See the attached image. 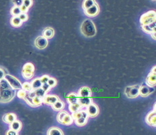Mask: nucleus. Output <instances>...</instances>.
Returning <instances> with one entry per match:
<instances>
[{
    "label": "nucleus",
    "mask_w": 156,
    "mask_h": 135,
    "mask_svg": "<svg viewBox=\"0 0 156 135\" xmlns=\"http://www.w3.org/2000/svg\"><path fill=\"white\" fill-rule=\"evenodd\" d=\"M15 90L9 85L5 78L0 80V102L7 103L12 101L15 96Z\"/></svg>",
    "instance_id": "obj_1"
},
{
    "label": "nucleus",
    "mask_w": 156,
    "mask_h": 135,
    "mask_svg": "<svg viewBox=\"0 0 156 135\" xmlns=\"http://www.w3.org/2000/svg\"><path fill=\"white\" fill-rule=\"evenodd\" d=\"M35 46L37 48L40 50H43L45 49V48L48 46V40L47 38L44 37L43 36L38 37L36 40L34 41Z\"/></svg>",
    "instance_id": "obj_12"
},
{
    "label": "nucleus",
    "mask_w": 156,
    "mask_h": 135,
    "mask_svg": "<svg viewBox=\"0 0 156 135\" xmlns=\"http://www.w3.org/2000/svg\"><path fill=\"white\" fill-rule=\"evenodd\" d=\"M41 88H42L44 90V91H45L46 93H47L48 92H49V91H50V90H51V88H51L50 86L48 85V84L47 82H46V83H43L42 85V87H41Z\"/></svg>",
    "instance_id": "obj_37"
},
{
    "label": "nucleus",
    "mask_w": 156,
    "mask_h": 135,
    "mask_svg": "<svg viewBox=\"0 0 156 135\" xmlns=\"http://www.w3.org/2000/svg\"><path fill=\"white\" fill-rule=\"evenodd\" d=\"M65 107V104L63 101L60 100L59 99L58 101H56L55 104L52 105V108L55 111H60L64 110Z\"/></svg>",
    "instance_id": "obj_20"
},
{
    "label": "nucleus",
    "mask_w": 156,
    "mask_h": 135,
    "mask_svg": "<svg viewBox=\"0 0 156 135\" xmlns=\"http://www.w3.org/2000/svg\"><path fill=\"white\" fill-rule=\"evenodd\" d=\"M149 34L151 35V38H153V39H154V40H155V39H156V30L153 31L151 33H150Z\"/></svg>",
    "instance_id": "obj_43"
},
{
    "label": "nucleus",
    "mask_w": 156,
    "mask_h": 135,
    "mask_svg": "<svg viewBox=\"0 0 156 135\" xmlns=\"http://www.w3.org/2000/svg\"><path fill=\"white\" fill-rule=\"evenodd\" d=\"M77 94L78 97H92V91L87 86H83L78 90Z\"/></svg>",
    "instance_id": "obj_14"
},
{
    "label": "nucleus",
    "mask_w": 156,
    "mask_h": 135,
    "mask_svg": "<svg viewBox=\"0 0 156 135\" xmlns=\"http://www.w3.org/2000/svg\"><path fill=\"white\" fill-rule=\"evenodd\" d=\"M5 75V72L4 70V69H2V68H0V80L4 79Z\"/></svg>",
    "instance_id": "obj_40"
},
{
    "label": "nucleus",
    "mask_w": 156,
    "mask_h": 135,
    "mask_svg": "<svg viewBox=\"0 0 156 135\" xmlns=\"http://www.w3.org/2000/svg\"><path fill=\"white\" fill-rule=\"evenodd\" d=\"M17 119V117L14 113H8L5 114L4 117H3V120L5 122V123L11 124L12 122H14Z\"/></svg>",
    "instance_id": "obj_17"
},
{
    "label": "nucleus",
    "mask_w": 156,
    "mask_h": 135,
    "mask_svg": "<svg viewBox=\"0 0 156 135\" xmlns=\"http://www.w3.org/2000/svg\"><path fill=\"white\" fill-rule=\"evenodd\" d=\"M82 108V105L78 102H76V103L70 104L69 107H68L69 110H70V112H72V113H73V112H75L78 111V110H80Z\"/></svg>",
    "instance_id": "obj_24"
},
{
    "label": "nucleus",
    "mask_w": 156,
    "mask_h": 135,
    "mask_svg": "<svg viewBox=\"0 0 156 135\" xmlns=\"http://www.w3.org/2000/svg\"><path fill=\"white\" fill-rule=\"evenodd\" d=\"M34 72L35 67L34 64L30 62H28L25 64L24 65L23 68H22V74L25 79L30 80L34 76Z\"/></svg>",
    "instance_id": "obj_5"
},
{
    "label": "nucleus",
    "mask_w": 156,
    "mask_h": 135,
    "mask_svg": "<svg viewBox=\"0 0 156 135\" xmlns=\"http://www.w3.org/2000/svg\"><path fill=\"white\" fill-rule=\"evenodd\" d=\"M155 89L154 87H151L147 84H143L139 86V95L141 96L142 97H147L149 95L152 94L154 92Z\"/></svg>",
    "instance_id": "obj_10"
},
{
    "label": "nucleus",
    "mask_w": 156,
    "mask_h": 135,
    "mask_svg": "<svg viewBox=\"0 0 156 135\" xmlns=\"http://www.w3.org/2000/svg\"><path fill=\"white\" fill-rule=\"evenodd\" d=\"M47 83L48 84V85L50 86L51 88H54V87H55L56 85L57 84V80L55 78H50H50L48 80Z\"/></svg>",
    "instance_id": "obj_34"
},
{
    "label": "nucleus",
    "mask_w": 156,
    "mask_h": 135,
    "mask_svg": "<svg viewBox=\"0 0 156 135\" xmlns=\"http://www.w3.org/2000/svg\"><path fill=\"white\" fill-rule=\"evenodd\" d=\"M48 135H63L64 133L58 127H51L47 132Z\"/></svg>",
    "instance_id": "obj_23"
},
{
    "label": "nucleus",
    "mask_w": 156,
    "mask_h": 135,
    "mask_svg": "<svg viewBox=\"0 0 156 135\" xmlns=\"http://www.w3.org/2000/svg\"><path fill=\"white\" fill-rule=\"evenodd\" d=\"M146 84L151 87H154L156 84V68L154 66L151 69L146 78Z\"/></svg>",
    "instance_id": "obj_9"
},
{
    "label": "nucleus",
    "mask_w": 156,
    "mask_h": 135,
    "mask_svg": "<svg viewBox=\"0 0 156 135\" xmlns=\"http://www.w3.org/2000/svg\"><path fill=\"white\" fill-rule=\"evenodd\" d=\"M22 88L25 91H26L27 92H29L30 91H32V88L31 83L30 82H24V84H22Z\"/></svg>",
    "instance_id": "obj_31"
},
{
    "label": "nucleus",
    "mask_w": 156,
    "mask_h": 135,
    "mask_svg": "<svg viewBox=\"0 0 156 135\" xmlns=\"http://www.w3.org/2000/svg\"><path fill=\"white\" fill-rule=\"evenodd\" d=\"M87 120H88V119H87V118H85L83 117H81V118H78V119L75 120V124L77 125V126H78V127H83V126H85V125L87 124Z\"/></svg>",
    "instance_id": "obj_28"
},
{
    "label": "nucleus",
    "mask_w": 156,
    "mask_h": 135,
    "mask_svg": "<svg viewBox=\"0 0 156 135\" xmlns=\"http://www.w3.org/2000/svg\"><path fill=\"white\" fill-rule=\"evenodd\" d=\"M32 103H33L34 107H39V106H41L43 103L42 98H40V97H39V96H35L34 97L32 98Z\"/></svg>",
    "instance_id": "obj_26"
},
{
    "label": "nucleus",
    "mask_w": 156,
    "mask_h": 135,
    "mask_svg": "<svg viewBox=\"0 0 156 135\" xmlns=\"http://www.w3.org/2000/svg\"><path fill=\"white\" fill-rule=\"evenodd\" d=\"M27 92L25 91L24 90H23L22 88L18 90V92H17V96L20 99H24V98L25 97V96L27 95Z\"/></svg>",
    "instance_id": "obj_33"
},
{
    "label": "nucleus",
    "mask_w": 156,
    "mask_h": 135,
    "mask_svg": "<svg viewBox=\"0 0 156 135\" xmlns=\"http://www.w3.org/2000/svg\"><path fill=\"white\" fill-rule=\"evenodd\" d=\"M4 78L7 80L9 84L15 90H20L22 88V84L20 82V80L15 77L13 76L10 74H5Z\"/></svg>",
    "instance_id": "obj_7"
},
{
    "label": "nucleus",
    "mask_w": 156,
    "mask_h": 135,
    "mask_svg": "<svg viewBox=\"0 0 156 135\" xmlns=\"http://www.w3.org/2000/svg\"><path fill=\"white\" fill-rule=\"evenodd\" d=\"M99 12H100L99 6H98V5L97 4V3H95L93 5L91 6V7L87 9H85L84 10L85 14L87 16H88V17H90V18H93V17H95V16H97L98 14H99Z\"/></svg>",
    "instance_id": "obj_8"
},
{
    "label": "nucleus",
    "mask_w": 156,
    "mask_h": 135,
    "mask_svg": "<svg viewBox=\"0 0 156 135\" xmlns=\"http://www.w3.org/2000/svg\"><path fill=\"white\" fill-rule=\"evenodd\" d=\"M12 1L14 2L15 5L20 6L22 4V0H12Z\"/></svg>",
    "instance_id": "obj_42"
},
{
    "label": "nucleus",
    "mask_w": 156,
    "mask_h": 135,
    "mask_svg": "<svg viewBox=\"0 0 156 135\" xmlns=\"http://www.w3.org/2000/svg\"><path fill=\"white\" fill-rule=\"evenodd\" d=\"M10 13L13 16H19V15H20L22 13L20 6L14 5V7L12 8Z\"/></svg>",
    "instance_id": "obj_29"
},
{
    "label": "nucleus",
    "mask_w": 156,
    "mask_h": 135,
    "mask_svg": "<svg viewBox=\"0 0 156 135\" xmlns=\"http://www.w3.org/2000/svg\"><path fill=\"white\" fill-rule=\"evenodd\" d=\"M10 23L13 27L18 28L21 26L22 24H23V21L20 20V18H19V16H13V17L11 18Z\"/></svg>",
    "instance_id": "obj_22"
},
{
    "label": "nucleus",
    "mask_w": 156,
    "mask_h": 135,
    "mask_svg": "<svg viewBox=\"0 0 156 135\" xmlns=\"http://www.w3.org/2000/svg\"><path fill=\"white\" fill-rule=\"evenodd\" d=\"M34 93H35V94H36V96H39V97L42 98L46 94V92L44 91L42 88H38V89L34 90Z\"/></svg>",
    "instance_id": "obj_30"
},
{
    "label": "nucleus",
    "mask_w": 156,
    "mask_h": 135,
    "mask_svg": "<svg viewBox=\"0 0 156 135\" xmlns=\"http://www.w3.org/2000/svg\"><path fill=\"white\" fill-rule=\"evenodd\" d=\"M43 103L46 105L52 106L55 104L56 101H58L59 98L56 95H46L42 98Z\"/></svg>",
    "instance_id": "obj_15"
},
{
    "label": "nucleus",
    "mask_w": 156,
    "mask_h": 135,
    "mask_svg": "<svg viewBox=\"0 0 156 135\" xmlns=\"http://www.w3.org/2000/svg\"><path fill=\"white\" fill-rule=\"evenodd\" d=\"M20 8L22 13H27L28 12V9H29V8H28L26 6L24 5V4H22L20 6Z\"/></svg>",
    "instance_id": "obj_39"
},
{
    "label": "nucleus",
    "mask_w": 156,
    "mask_h": 135,
    "mask_svg": "<svg viewBox=\"0 0 156 135\" xmlns=\"http://www.w3.org/2000/svg\"><path fill=\"white\" fill-rule=\"evenodd\" d=\"M78 102H79L82 107H87L93 102L92 97H78Z\"/></svg>",
    "instance_id": "obj_18"
},
{
    "label": "nucleus",
    "mask_w": 156,
    "mask_h": 135,
    "mask_svg": "<svg viewBox=\"0 0 156 135\" xmlns=\"http://www.w3.org/2000/svg\"><path fill=\"white\" fill-rule=\"evenodd\" d=\"M56 118L59 123L64 125H66V126H70L74 122V119H73L72 116L68 114L67 112L63 110L60 111L58 115H57Z\"/></svg>",
    "instance_id": "obj_3"
},
{
    "label": "nucleus",
    "mask_w": 156,
    "mask_h": 135,
    "mask_svg": "<svg viewBox=\"0 0 156 135\" xmlns=\"http://www.w3.org/2000/svg\"><path fill=\"white\" fill-rule=\"evenodd\" d=\"M6 134H8V135H18V132H16V131L14 130L9 129L7 132V133H6Z\"/></svg>",
    "instance_id": "obj_41"
},
{
    "label": "nucleus",
    "mask_w": 156,
    "mask_h": 135,
    "mask_svg": "<svg viewBox=\"0 0 156 135\" xmlns=\"http://www.w3.org/2000/svg\"><path fill=\"white\" fill-rule=\"evenodd\" d=\"M156 12L154 10L148 11L143 14L140 18L141 25H149L155 21Z\"/></svg>",
    "instance_id": "obj_4"
},
{
    "label": "nucleus",
    "mask_w": 156,
    "mask_h": 135,
    "mask_svg": "<svg viewBox=\"0 0 156 135\" xmlns=\"http://www.w3.org/2000/svg\"><path fill=\"white\" fill-rule=\"evenodd\" d=\"M78 96L75 92H71L66 96V100H67L68 103L69 104H73L76 103L78 102Z\"/></svg>",
    "instance_id": "obj_21"
},
{
    "label": "nucleus",
    "mask_w": 156,
    "mask_h": 135,
    "mask_svg": "<svg viewBox=\"0 0 156 135\" xmlns=\"http://www.w3.org/2000/svg\"><path fill=\"white\" fill-rule=\"evenodd\" d=\"M31 85L32 88V91H34V90L42 87V83L41 82L40 78H37L32 80V82H31Z\"/></svg>",
    "instance_id": "obj_25"
},
{
    "label": "nucleus",
    "mask_w": 156,
    "mask_h": 135,
    "mask_svg": "<svg viewBox=\"0 0 156 135\" xmlns=\"http://www.w3.org/2000/svg\"><path fill=\"white\" fill-rule=\"evenodd\" d=\"M22 4L26 6L28 8H30L33 4V0H22Z\"/></svg>",
    "instance_id": "obj_35"
},
{
    "label": "nucleus",
    "mask_w": 156,
    "mask_h": 135,
    "mask_svg": "<svg viewBox=\"0 0 156 135\" xmlns=\"http://www.w3.org/2000/svg\"><path fill=\"white\" fill-rule=\"evenodd\" d=\"M86 111H87L89 117L94 118L96 117L98 113H99V108L97 107V105L92 102L88 107H87Z\"/></svg>",
    "instance_id": "obj_11"
},
{
    "label": "nucleus",
    "mask_w": 156,
    "mask_h": 135,
    "mask_svg": "<svg viewBox=\"0 0 156 135\" xmlns=\"http://www.w3.org/2000/svg\"><path fill=\"white\" fill-rule=\"evenodd\" d=\"M81 34L87 38L94 37L97 34V28L94 22L90 19H86L81 25Z\"/></svg>",
    "instance_id": "obj_2"
},
{
    "label": "nucleus",
    "mask_w": 156,
    "mask_h": 135,
    "mask_svg": "<svg viewBox=\"0 0 156 135\" xmlns=\"http://www.w3.org/2000/svg\"><path fill=\"white\" fill-rule=\"evenodd\" d=\"M141 28H142V30L147 34L151 33L153 31L155 30V29H156V28L152 29L149 25H141Z\"/></svg>",
    "instance_id": "obj_32"
},
{
    "label": "nucleus",
    "mask_w": 156,
    "mask_h": 135,
    "mask_svg": "<svg viewBox=\"0 0 156 135\" xmlns=\"http://www.w3.org/2000/svg\"><path fill=\"white\" fill-rule=\"evenodd\" d=\"M40 78L41 82H42V84L43 83H46V82H48V80H49L50 76H48V75H44V76H42Z\"/></svg>",
    "instance_id": "obj_38"
},
{
    "label": "nucleus",
    "mask_w": 156,
    "mask_h": 135,
    "mask_svg": "<svg viewBox=\"0 0 156 135\" xmlns=\"http://www.w3.org/2000/svg\"><path fill=\"white\" fill-rule=\"evenodd\" d=\"M95 3H96L95 0H84L83 2H82V8L85 10V9H87L91 7Z\"/></svg>",
    "instance_id": "obj_27"
},
{
    "label": "nucleus",
    "mask_w": 156,
    "mask_h": 135,
    "mask_svg": "<svg viewBox=\"0 0 156 135\" xmlns=\"http://www.w3.org/2000/svg\"><path fill=\"white\" fill-rule=\"evenodd\" d=\"M55 30H54L52 28L48 27L44 30L42 32V36L47 38V39H50V38H53V36H55Z\"/></svg>",
    "instance_id": "obj_16"
},
{
    "label": "nucleus",
    "mask_w": 156,
    "mask_h": 135,
    "mask_svg": "<svg viewBox=\"0 0 156 135\" xmlns=\"http://www.w3.org/2000/svg\"><path fill=\"white\" fill-rule=\"evenodd\" d=\"M19 18H20V20L23 22L26 21L28 20V15L27 14V13H21V14L19 15Z\"/></svg>",
    "instance_id": "obj_36"
},
{
    "label": "nucleus",
    "mask_w": 156,
    "mask_h": 135,
    "mask_svg": "<svg viewBox=\"0 0 156 135\" xmlns=\"http://www.w3.org/2000/svg\"><path fill=\"white\" fill-rule=\"evenodd\" d=\"M145 122L149 126L155 127L156 126V112L155 110L151 111L147 115L145 118Z\"/></svg>",
    "instance_id": "obj_13"
},
{
    "label": "nucleus",
    "mask_w": 156,
    "mask_h": 135,
    "mask_svg": "<svg viewBox=\"0 0 156 135\" xmlns=\"http://www.w3.org/2000/svg\"><path fill=\"white\" fill-rule=\"evenodd\" d=\"M139 85L127 86L125 91V94L127 96V97L129 98H135L138 97L139 95Z\"/></svg>",
    "instance_id": "obj_6"
},
{
    "label": "nucleus",
    "mask_w": 156,
    "mask_h": 135,
    "mask_svg": "<svg viewBox=\"0 0 156 135\" xmlns=\"http://www.w3.org/2000/svg\"><path fill=\"white\" fill-rule=\"evenodd\" d=\"M9 128L12 130H14L16 132L20 131V130L22 129V124L20 120H18L17 119L14 120V122H12L11 124H9Z\"/></svg>",
    "instance_id": "obj_19"
}]
</instances>
